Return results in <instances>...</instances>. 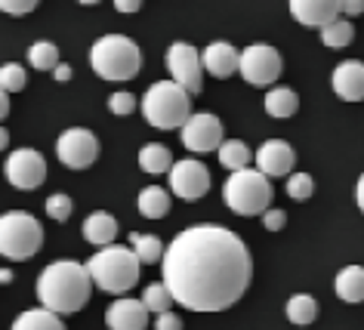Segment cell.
<instances>
[{
	"mask_svg": "<svg viewBox=\"0 0 364 330\" xmlns=\"http://www.w3.org/2000/svg\"><path fill=\"white\" fill-rule=\"evenodd\" d=\"M154 330H182V318L173 315V312H164V315H158V321H154Z\"/></svg>",
	"mask_w": 364,
	"mask_h": 330,
	"instance_id": "37",
	"label": "cell"
},
{
	"mask_svg": "<svg viewBox=\"0 0 364 330\" xmlns=\"http://www.w3.org/2000/svg\"><path fill=\"white\" fill-rule=\"evenodd\" d=\"M90 65L102 80H133L142 68V53L139 47L127 38V34H105L93 43L90 50Z\"/></svg>",
	"mask_w": 364,
	"mask_h": 330,
	"instance_id": "5",
	"label": "cell"
},
{
	"mask_svg": "<svg viewBox=\"0 0 364 330\" xmlns=\"http://www.w3.org/2000/svg\"><path fill=\"white\" fill-rule=\"evenodd\" d=\"M170 191L182 201H198L210 191V170L204 167L201 161L186 158L176 161L170 170Z\"/></svg>",
	"mask_w": 364,
	"mask_h": 330,
	"instance_id": "13",
	"label": "cell"
},
{
	"mask_svg": "<svg viewBox=\"0 0 364 330\" xmlns=\"http://www.w3.org/2000/svg\"><path fill=\"white\" fill-rule=\"evenodd\" d=\"M13 281V272L10 269H0V287H4V284H10Z\"/></svg>",
	"mask_w": 364,
	"mask_h": 330,
	"instance_id": "43",
	"label": "cell"
},
{
	"mask_svg": "<svg viewBox=\"0 0 364 330\" xmlns=\"http://www.w3.org/2000/svg\"><path fill=\"white\" fill-rule=\"evenodd\" d=\"M312 191H315V182L309 173H290L287 176V195L294 201H309Z\"/></svg>",
	"mask_w": 364,
	"mask_h": 330,
	"instance_id": "32",
	"label": "cell"
},
{
	"mask_svg": "<svg viewBox=\"0 0 364 330\" xmlns=\"http://www.w3.org/2000/svg\"><path fill=\"white\" fill-rule=\"evenodd\" d=\"M93 278L90 269L75 260H56L41 272L38 278V299L43 309L56 312V315H75L90 302L93 293Z\"/></svg>",
	"mask_w": 364,
	"mask_h": 330,
	"instance_id": "2",
	"label": "cell"
},
{
	"mask_svg": "<svg viewBox=\"0 0 364 330\" xmlns=\"http://www.w3.org/2000/svg\"><path fill=\"white\" fill-rule=\"evenodd\" d=\"M28 84V75H25V68L19 62H6V65H0V87L6 90V93H16V90H22Z\"/></svg>",
	"mask_w": 364,
	"mask_h": 330,
	"instance_id": "31",
	"label": "cell"
},
{
	"mask_svg": "<svg viewBox=\"0 0 364 330\" xmlns=\"http://www.w3.org/2000/svg\"><path fill=\"white\" fill-rule=\"evenodd\" d=\"M294 164H296V151L290 149L284 139H269V142H262L257 151V170H262L269 179L290 176Z\"/></svg>",
	"mask_w": 364,
	"mask_h": 330,
	"instance_id": "16",
	"label": "cell"
},
{
	"mask_svg": "<svg viewBox=\"0 0 364 330\" xmlns=\"http://www.w3.org/2000/svg\"><path fill=\"white\" fill-rule=\"evenodd\" d=\"M333 93L343 102H364V62L358 59H346L333 68Z\"/></svg>",
	"mask_w": 364,
	"mask_h": 330,
	"instance_id": "17",
	"label": "cell"
},
{
	"mask_svg": "<svg viewBox=\"0 0 364 330\" xmlns=\"http://www.w3.org/2000/svg\"><path fill=\"white\" fill-rule=\"evenodd\" d=\"M333 290L343 302H364V265H346L336 272Z\"/></svg>",
	"mask_w": 364,
	"mask_h": 330,
	"instance_id": "19",
	"label": "cell"
},
{
	"mask_svg": "<svg viewBox=\"0 0 364 330\" xmlns=\"http://www.w3.org/2000/svg\"><path fill=\"white\" fill-rule=\"evenodd\" d=\"M28 62H31L34 71H53V68L59 65V50H56V43H50V41L31 43V47H28Z\"/></svg>",
	"mask_w": 364,
	"mask_h": 330,
	"instance_id": "30",
	"label": "cell"
},
{
	"mask_svg": "<svg viewBox=\"0 0 364 330\" xmlns=\"http://www.w3.org/2000/svg\"><path fill=\"white\" fill-rule=\"evenodd\" d=\"M352 38H355V28H352L349 19H333L331 25H324V28H321V43H324V47H331V50L349 47Z\"/></svg>",
	"mask_w": 364,
	"mask_h": 330,
	"instance_id": "28",
	"label": "cell"
},
{
	"mask_svg": "<svg viewBox=\"0 0 364 330\" xmlns=\"http://www.w3.org/2000/svg\"><path fill=\"white\" fill-rule=\"evenodd\" d=\"M10 330H65V324H62V318L56 315V312L41 306V309L22 312V315L13 321Z\"/></svg>",
	"mask_w": 364,
	"mask_h": 330,
	"instance_id": "22",
	"label": "cell"
},
{
	"mask_svg": "<svg viewBox=\"0 0 364 330\" xmlns=\"http://www.w3.org/2000/svg\"><path fill=\"white\" fill-rule=\"evenodd\" d=\"M281 68H284V62H281V53L275 47H269V43H250L241 53L238 75L253 87H269L281 78Z\"/></svg>",
	"mask_w": 364,
	"mask_h": 330,
	"instance_id": "8",
	"label": "cell"
},
{
	"mask_svg": "<svg viewBox=\"0 0 364 330\" xmlns=\"http://www.w3.org/2000/svg\"><path fill=\"white\" fill-rule=\"evenodd\" d=\"M130 247L136 250V256H139L142 262H149V265L164 260V253H167V247L161 244L158 235H145V232H133L130 235Z\"/></svg>",
	"mask_w": 364,
	"mask_h": 330,
	"instance_id": "27",
	"label": "cell"
},
{
	"mask_svg": "<svg viewBox=\"0 0 364 330\" xmlns=\"http://www.w3.org/2000/svg\"><path fill=\"white\" fill-rule=\"evenodd\" d=\"M71 198L68 195H62V191H56V195H50L47 198V216L50 219H56V223H65V219L71 216Z\"/></svg>",
	"mask_w": 364,
	"mask_h": 330,
	"instance_id": "33",
	"label": "cell"
},
{
	"mask_svg": "<svg viewBox=\"0 0 364 330\" xmlns=\"http://www.w3.org/2000/svg\"><path fill=\"white\" fill-rule=\"evenodd\" d=\"M149 315L151 312L145 309L142 299H130V297H121L114 299L105 312V324L108 330H145L149 327Z\"/></svg>",
	"mask_w": 364,
	"mask_h": 330,
	"instance_id": "14",
	"label": "cell"
},
{
	"mask_svg": "<svg viewBox=\"0 0 364 330\" xmlns=\"http://www.w3.org/2000/svg\"><path fill=\"white\" fill-rule=\"evenodd\" d=\"M56 158L71 170H87L99 158V139L84 127H71L56 139Z\"/></svg>",
	"mask_w": 364,
	"mask_h": 330,
	"instance_id": "10",
	"label": "cell"
},
{
	"mask_svg": "<svg viewBox=\"0 0 364 330\" xmlns=\"http://www.w3.org/2000/svg\"><path fill=\"white\" fill-rule=\"evenodd\" d=\"M164 284L188 312H225L250 287L247 244L223 225H192L170 241L161 260Z\"/></svg>",
	"mask_w": 364,
	"mask_h": 330,
	"instance_id": "1",
	"label": "cell"
},
{
	"mask_svg": "<svg viewBox=\"0 0 364 330\" xmlns=\"http://www.w3.org/2000/svg\"><path fill=\"white\" fill-rule=\"evenodd\" d=\"M167 68L173 80L179 87H186L192 96L201 93V84H204V62H201V53H198L192 43H173L167 50Z\"/></svg>",
	"mask_w": 364,
	"mask_h": 330,
	"instance_id": "11",
	"label": "cell"
},
{
	"mask_svg": "<svg viewBox=\"0 0 364 330\" xmlns=\"http://www.w3.org/2000/svg\"><path fill=\"white\" fill-rule=\"evenodd\" d=\"M296 108H299V96L290 87H272L266 93V112H269V117H275V121L294 117Z\"/></svg>",
	"mask_w": 364,
	"mask_h": 330,
	"instance_id": "21",
	"label": "cell"
},
{
	"mask_svg": "<svg viewBox=\"0 0 364 330\" xmlns=\"http://www.w3.org/2000/svg\"><path fill=\"white\" fill-rule=\"evenodd\" d=\"M201 62H204L207 75H213L216 80H225V78H232L235 71H241V53L225 41L207 43V50L201 53Z\"/></svg>",
	"mask_w": 364,
	"mask_h": 330,
	"instance_id": "18",
	"label": "cell"
},
{
	"mask_svg": "<svg viewBox=\"0 0 364 330\" xmlns=\"http://www.w3.org/2000/svg\"><path fill=\"white\" fill-rule=\"evenodd\" d=\"M84 238H87L90 244H96V247L114 244V238H117V219L112 213H105V210H96V213H90L87 223H84Z\"/></svg>",
	"mask_w": 364,
	"mask_h": 330,
	"instance_id": "20",
	"label": "cell"
},
{
	"mask_svg": "<svg viewBox=\"0 0 364 330\" xmlns=\"http://www.w3.org/2000/svg\"><path fill=\"white\" fill-rule=\"evenodd\" d=\"M43 247V225L25 210H10L0 216V256L13 262L31 260Z\"/></svg>",
	"mask_w": 364,
	"mask_h": 330,
	"instance_id": "7",
	"label": "cell"
},
{
	"mask_svg": "<svg viewBox=\"0 0 364 330\" xmlns=\"http://www.w3.org/2000/svg\"><path fill=\"white\" fill-rule=\"evenodd\" d=\"M53 78L62 80V84H65V80H71V65H65V62H59V65L53 68Z\"/></svg>",
	"mask_w": 364,
	"mask_h": 330,
	"instance_id": "40",
	"label": "cell"
},
{
	"mask_svg": "<svg viewBox=\"0 0 364 330\" xmlns=\"http://www.w3.org/2000/svg\"><path fill=\"white\" fill-rule=\"evenodd\" d=\"M6 145H10V133H6V130H4V127H0V151H4V149H6Z\"/></svg>",
	"mask_w": 364,
	"mask_h": 330,
	"instance_id": "44",
	"label": "cell"
},
{
	"mask_svg": "<svg viewBox=\"0 0 364 330\" xmlns=\"http://www.w3.org/2000/svg\"><path fill=\"white\" fill-rule=\"evenodd\" d=\"M114 10L124 13V16H133L142 10V0H114Z\"/></svg>",
	"mask_w": 364,
	"mask_h": 330,
	"instance_id": "38",
	"label": "cell"
},
{
	"mask_svg": "<svg viewBox=\"0 0 364 330\" xmlns=\"http://www.w3.org/2000/svg\"><path fill=\"white\" fill-rule=\"evenodd\" d=\"M133 108H136V99H133L130 90H117V93H112V99H108V112L117 115V117L133 115Z\"/></svg>",
	"mask_w": 364,
	"mask_h": 330,
	"instance_id": "34",
	"label": "cell"
},
{
	"mask_svg": "<svg viewBox=\"0 0 364 330\" xmlns=\"http://www.w3.org/2000/svg\"><path fill=\"white\" fill-rule=\"evenodd\" d=\"M220 164L229 173H238V170H247V164H250V158H253V151L244 145L241 139H229V142H223L220 145Z\"/></svg>",
	"mask_w": 364,
	"mask_h": 330,
	"instance_id": "25",
	"label": "cell"
},
{
	"mask_svg": "<svg viewBox=\"0 0 364 330\" xmlns=\"http://www.w3.org/2000/svg\"><path fill=\"white\" fill-rule=\"evenodd\" d=\"M142 115L158 130H182V124L192 117V93L176 80H158L145 90Z\"/></svg>",
	"mask_w": 364,
	"mask_h": 330,
	"instance_id": "4",
	"label": "cell"
},
{
	"mask_svg": "<svg viewBox=\"0 0 364 330\" xmlns=\"http://www.w3.org/2000/svg\"><path fill=\"white\" fill-rule=\"evenodd\" d=\"M287 318L296 327H309L318 318V302L309 293H296V297L287 299Z\"/></svg>",
	"mask_w": 364,
	"mask_h": 330,
	"instance_id": "26",
	"label": "cell"
},
{
	"mask_svg": "<svg viewBox=\"0 0 364 330\" xmlns=\"http://www.w3.org/2000/svg\"><path fill=\"white\" fill-rule=\"evenodd\" d=\"M142 302H145V309H149L151 315H164V312H170V306L176 299H173V293H170L167 284L154 281V284H149V287L142 290Z\"/></svg>",
	"mask_w": 364,
	"mask_h": 330,
	"instance_id": "29",
	"label": "cell"
},
{
	"mask_svg": "<svg viewBox=\"0 0 364 330\" xmlns=\"http://www.w3.org/2000/svg\"><path fill=\"white\" fill-rule=\"evenodd\" d=\"M4 176L13 188L34 191V188L43 186V179H47V161H43V154L34 151V149H16V151H10V158L4 164Z\"/></svg>",
	"mask_w": 364,
	"mask_h": 330,
	"instance_id": "9",
	"label": "cell"
},
{
	"mask_svg": "<svg viewBox=\"0 0 364 330\" xmlns=\"http://www.w3.org/2000/svg\"><path fill=\"white\" fill-rule=\"evenodd\" d=\"M90 278L99 290L114 293V297H124L127 290L136 287L139 281V269L142 260L136 256L133 247H121V244H108L102 250H96L87 262Z\"/></svg>",
	"mask_w": 364,
	"mask_h": 330,
	"instance_id": "3",
	"label": "cell"
},
{
	"mask_svg": "<svg viewBox=\"0 0 364 330\" xmlns=\"http://www.w3.org/2000/svg\"><path fill=\"white\" fill-rule=\"evenodd\" d=\"M272 182L262 170H238L225 179L223 186V201L232 213L238 216H262L272 207Z\"/></svg>",
	"mask_w": 364,
	"mask_h": 330,
	"instance_id": "6",
	"label": "cell"
},
{
	"mask_svg": "<svg viewBox=\"0 0 364 330\" xmlns=\"http://www.w3.org/2000/svg\"><path fill=\"white\" fill-rule=\"evenodd\" d=\"M6 115H10V93L0 87V121H4Z\"/></svg>",
	"mask_w": 364,
	"mask_h": 330,
	"instance_id": "41",
	"label": "cell"
},
{
	"mask_svg": "<svg viewBox=\"0 0 364 330\" xmlns=\"http://www.w3.org/2000/svg\"><path fill=\"white\" fill-rule=\"evenodd\" d=\"M139 213L145 219H164L170 213V191L167 188H161V186H149V188H142L139 191Z\"/></svg>",
	"mask_w": 364,
	"mask_h": 330,
	"instance_id": "23",
	"label": "cell"
},
{
	"mask_svg": "<svg viewBox=\"0 0 364 330\" xmlns=\"http://www.w3.org/2000/svg\"><path fill=\"white\" fill-rule=\"evenodd\" d=\"M355 201H358V207H361V213H364V173L358 176V186H355Z\"/></svg>",
	"mask_w": 364,
	"mask_h": 330,
	"instance_id": "42",
	"label": "cell"
},
{
	"mask_svg": "<svg viewBox=\"0 0 364 330\" xmlns=\"http://www.w3.org/2000/svg\"><path fill=\"white\" fill-rule=\"evenodd\" d=\"M364 0H343V16H361Z\"/></svg>",
	"mask_w": 364,
	"mask_h": 330,
	"instance_id": "39",
	"label": "cell"
},
{
	"mask_svg": "<svg viewBox=\"0 0 364 330\" xmlns=\"http://www.w3.org/2000/svg\"><path fill=\"white\" fill-rule=\"evenodd\" d=\"M290 13L306 28H324L333 19H340L343 0H290Z\"/></svg>",
	"mask_w": 364,
	"mask_h": 330,
	"instance_id": "15",
	"label": "cell"
},
{
	"mask_svg": "<svg viewBox=\"0 0 364 330\" xmlns=\"http://www.w3.org/2000/svg\"><path fill=\"white\" fill-rule=\"evenodd\" d=\"M262 225H266L269 232H281V228L287 225V213H284V210H275V207H269L266 213H262Z\"/></svg>",
	"mask_w": 364,
	"mask_h": 330,
	"instance_id": "36",
	"label": "cell"
},
{
	"mask_svg": "<svg viewBox=\"0 0 364 330\" xmlns=\"http://www.w3.org/2000/svg\"><path fill=\"white\" fill-rule=\"evenodd\" d=\"M77 4H84V6H93V4H99V0H77Z\"/></svg>",
	"mask_w": 364,
	"mask_h": 330,
	"instance_id": "45",
	"label": "cell"
},
{
	"mask_svg": "<svg viewBox=\"0 0 364 330\" xmlns=\"http://www.w3.org/2000/svg\"><path fill=\"white\" fill-rule=\"evenodd\" d=\"M38 4L41 0H0V10L6 16H28V13H34Z\"/></svg>",
	"mask_w": 364,
	"mask_h": 330,
	"instance_id": "35",
	"label": "cell"
},
{
	"mask_svg": "<svg viewBox=\"0 0 364 330\" xmlns=\"http://www.w3.org/2000/svg\"><path fill=\"white\" fill-rule=\"evenodd\" d=\"M223 124L220 117L210 112L192 115L186 124H182V145L195 154H207V151H220L223 145Z\"/></svg>",
	"mask_w": 364,
	"mask_h": 330,
	"instance_id": "12",
	"label": "cell"
},
{
	"mask_svg": "<svg viewBox=\"0 0 364 330\" xmlns=\"http://www.w3.org/2000/svg\"><path fill=\"white\" fill-rule=\"evenodd\" d=\"M173 154L167 145H145L139 151V167L145 173H151V176H161V173H170L173 170Z\"/></svg>",
	"mask_w": 364,
	"mask_h": 330,
	"instance_id": "24",
	"label": "cell"
}]
</instances>
